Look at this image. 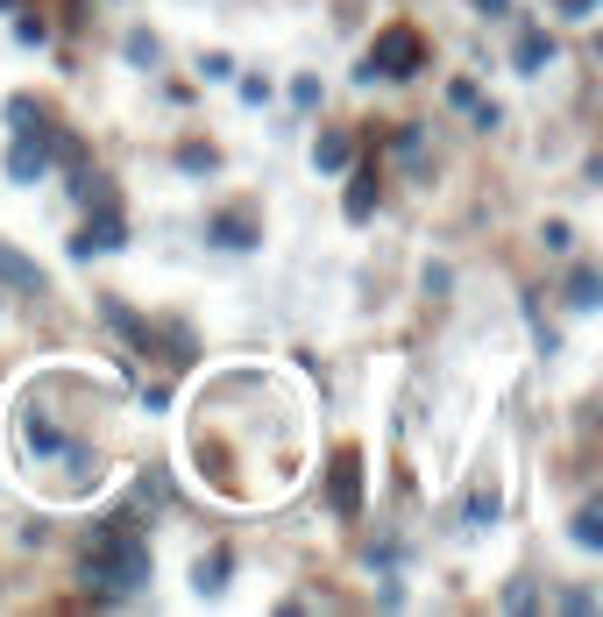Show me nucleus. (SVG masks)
I'll use <instances>...</instances> for the list:
<instances>
[{
	"label": "nucleus",
	"instance_id": "19",
	"mask_svg": "<svg viewBox=\"0 0 603 617\" xmlns=\"http://www.w3.org/2000/svg\"><path fill=\"white\" fill-rule=\"evenodd\" d=\"M525 320H533V341H540V355H561V334L540 320V305H525Z\"/></svg>",
	"mask_w": 603,
	"mask_h": 617
},
{
	"label": "nucleus",
	"instance_id": "13",
	"mask_svg": "<svg viewBox=\"0 0 603 617\" xmlns=\"http://www.w3.org/2000/svg\"><path fill=\"white\" fill-rule=\"evenodd\" d=\"M100 320H107V327H114L121 341H135V348H149V320H135V313H128V305H121V298H100Z\"/></svg>",
	"mask_w": 603,
	"mask_h": 617
},
{
	"label": "nucleus",
	"instance_id": "12",
	"mask_svg": "<svg viewBox=\"0 0 603 617\" xmlns=\"http://www.w3.org/2000/svg\"><path fill=\"white\" fill-rule=\"evenodd\" d=\"M0 284H15V291H43V270H36L22 249H8V242H0Z\"/></svg>",
	"mask_w": 603,
	"mask_h": 617
},
{
	"label": "nucleus",
	"instance_id": "29",
	"mask_svg": "<svg viewBox=\"0 0 603 617\" xmlns=\"http://www.w3.org/2000/svg\"><path fill=\"white\" fill-rule=\"evenodd\" d=\"M0 8H15V0H0Z\"/></svg>",
	"mask_w": 603,
	"mask_h": 617
},
{
	"label": "nucleus",
	"instance_id": "28",
	"mask_svg": "<svg viewBox=\"0 0 603 617\" xmlns=\"http://www.w3.org/2000/svg\"><path fill=\"white\" fill-rule=\"evenodd\" d=\"M476 8H483V15H511V0H476Z\"/></svg>",
	"mask_w": 603,
	"mask_h": 617
},
{
	"label": "nucleus",
	"instance_id": "11",
	"mask_svg": "<svg viewBox=\"0 0 603 617\" xmlns=\"http://www.w3.org/2000/svg\"><path fill=\"white\" fill-rule=\"evenodd\" d=\"M348 157H355V142H348L341 128L313 135V171H348Z\"/></svg>",
	"mask_w": 603,
	"mask_h": 617
},
{
	"label": "nucleus",
	"instance_id": "2",
	"mask_svg": "<svg viewBox=\"0 0 603 617\" xmlns=\"http://www.w3.org/2000/svg\"><path fill=\"white\" fill-rule=\"evenodd\" d=\"M15 440H22V454L36 461V469H86V454H79V440H71V433H64V426H57L50 412H36V405L22 412ZM36 469H29V476H36Z\"/></svg>",
	"mask_w": 603,
	"mask_h": 617
},
{
	"label": "nucleus",
	"instance_id": "17",
	"mask_svg": "<svg viewBox=\"0 0 603 617\" xmlns=\"http://www.w3.org/2000/svg\"><path fill=\"white\" fill-rule=\"evenodd\" d=\"M178 171H192V178H199V171H220V149H213V142H185V149H178Z\"/></svg>",
	"mask_w": 603,
	"mask_h": 617
},
{
	"label": "nucleus",
	"instance_id": "8",
	"mask_svg": "<svg viewBox=\"0 0 603 617\" xmlns=\"http://www.w3.org/2000/svg\"><path fill=\"white\" fill-rule=\"evenodd\" d=\"M511 64H518V79H540V71L554 64V36H547L540 22H525L518 43H511Z\"/></svg>",
	"mask_w": 603,
	"mask_h": 617
},
{
	"label": "nucleus",
	"instance_id": "25",
	"mask_svg": "<svg viewBox=\"0 0 603 617\" xmlns=\"http://www.w3.org/2000/svg\"><path fill=\"white\" fill-rule=\"evenodd\" d=\"M29 121H36V107H29V100H22V93H15V100H8V128H15V135H22V128H29Z\"/></svg>",
	"mask_w": 603,
	"mask_h": 617
},
{
	"label": "nucleus",
	"instance_id": "26",
	"mask_svg": "<svg viewBox=\"0 0 603 617\" xmlns=\"http://www.w3.org/2000/svg\"><path fill=\"white\" fill-rule=\"evenodd\" d=\"M554 610H596V596H589V589H561Z\"/></svg>",
	"mask_w": 603,
	"mask_h": 617
},
{
	"label": "nucleus",
	"instance_id": "20",
	"mask_svg": "<svg viewBox=\"0 0 603 617\" xmlns=\"http://www.w3.org/2000/svg\"><path fill=\"white\" fill-rule=\"evenodd\" d=\"M199 71H206L213 86H228V79H235V57H228V50H213V57H199Z\"/></svg>",
	"mask_w": 603,
	"mask_h": 617
},
{
	"label": "nucleus",
	"instance_id": "1",
	"mask_svg": "<svg viewBox=\"0 0 603 617\" xmlns=\"http://www.w3.org/2000/svg\"><path fill=\"white\" fill-rule=\"evenodd\" d=\"M86 596L107 610V603H128L149 589V539L135 532V518H107L93 539H86Z\"/></svg>",
	"mask_w": 603,
	"mask_h": 617
},
{
	"label": "nucleus",
	"instance_id": "24",
	"mask_svg": "<svg viewBox=\"0 0 603 617\" xmlns=\"http://www.w3.org/2000/svg\"><path fill=\"white\" fill-rule=\"evenodd\" d=\"M533 603H540L533 582H511V589H504V610H533Z\"/></svg>",
	"mask_w": 603,
	"mask_h": 617
},
{
	"label": "nucleus",
	"instance_id": "6",
	"mask_svg": "<svg viewBox=\"0 0 603 617\" xmlns=\"http://www.w3.org/2000/svg\"><path fill=\"white\" fill-rule=\"evenodd\" d=\"M327 504H334V518H355L362 511V454L355 447H341L327 461Z\"/></svg>",
	"mask_w": 603,
	"mask_h": 617
},
{
	"label": "nucleus",
	"instance_id": "15",
	"mask_svg": "<svg viewBox=\"0 0 603 617\" xmlns=\"http://www.w3.org/2000/svg\"><path fill=\"white\" fill-rule=\"evenodd\" d=\"M596 291H603L596 263H575V270H568V305H575V313H589V305H596Z\"/></svg>",
	"mask_w": 603,
	"mask_h": 617
},
{
	"label": "nucleus",
	"instance_id": "22",
	"mask_svg": "<svg viewBox=\"0 0 603 617\" xmlns=\"http://www.w3.org/2000/svg\"><path fill=\"white\" fill-rule=\"evenodd\" d=\"M469 114H476V135H490V128H504V107H497V100H469Z\"/></svg>",
	"mask_w": 603,
	"mask_h": 617
},
{
	"label": "nucleus",
	"instance_id": "23",
	"mask_svg": "<svg viewBox=\"0 0 603 617\" xmlns=\"http://www.w3.org/2000/svg\"><path fill=\"white\" fill-rule=\"evenodd\" d=\"M547 249H554V256L575 249V227H568V220H547Z\"/></svg>",
	"mask_w": 603,
	"mask_h": 617
},
{
	"label": "nucleus",
	"instance_id": "14",
	"mask_svg": "<svg viewBox=\"0 0 603 617\" xmlns=\"http://www.w3.org/2000/svg\"><path fill=\"white\" fill-rule=\"evenodd\" d=\"M497 511H504V497H497V483H476V497H469V511H462V525H469V532H490V525H497Z\"/></svg>",
	"mask_w": 603,
	"mask_h": 617
},
{
	"label": "nucleus",
	"instance_id": "9",
	"mask_svg": "<svg viewBox=\"0 0 603 617\" xmlns=\"http://www.w3.org/2000/svg\"><path fill=\"white\" fill-rule=\"evenodd\" d=\"M228 575H235V554H228V547H206V554L192 561V589H199V596H220V589H228Z\"/></svg>",
	"mask_w": 603,
	"mask_h": 617
},
{
	"label": "nucleus",
	"instance_id": "3",
	"mask_svg": "<svg viewBox=\"0 0 603 617\" xmlns=\"http://www.w3.org/2000/svg\"><path fill=\"white\" fill-rule=\"evenodd\" d=\"M419 64H426V43H419V29L391 22L384 36L369 43V57H362V71H355V79H362V86H369V79H419Z\"/></svg>",
	"mask_w": 603,
	"mask_h": 617
},
{
	"label": "nucleus",
	"instance_id": "5",
	"mask_svg": "<svg viewBox=\"0 0 603 617\" xmlns=\"http://www.w3.org/2000/svg\"><path fill=\"white\" fill-rule=\"evenodd\" d=\"M50 164H57V157H50V128H43V121H36V128H22V135H15V149H8V178H15V185H43V178H50Z\"/></svg>",
	"mask_w": 603,
	"mask_h": 617
},
{
	"label": "nucleus",
	"instance_id": "21",
	"mask_svg": "<svg viewBox=\"0 0 603 617\" xmlns=\"http://www.w3.org/2000/svg\"><path fill=\"white\" fill-rule=\"evenodd\" d=\"M15 43H29V50L50 43V22H43V15H22V22H15Z\"/></svg>",
	"mask_w": 603,
	"mask_h": 617
},
{
	"label": "nucleus",
	"instance_id": "7",
	"mask_svg": "<svg viewBox=\"0 0 603 617\" xmlns=\"http://www.w3.org/2000/svg\"><path fill=\"white\" fill-rule=\"evenodd\" d=\"M206 242H213V249H228V256H249V249L263 242V227H256L249 206H228V213H213V220H206Z\"/></svg>",
	"mask_w": 603,
	"mask_h": 617
},
{
	"label": "nucleus",
	"instance_id": "16",
	"mask_svg": "<svg viewBox=\"0 0 603 617\" xmlns=\"http://www.w3.org/2000/svg\"><path fill=\"white\" fill-rule=\"evenodd\" d=\"M568 539H575L582 554H596V547H603V511H596V504H582V511H575V525H568Z\"/></svg>",
	"mask_w": 603,
	"mask_h": 617
},
{
	"label": "nucleus",
	"instance_id": "4",
	"mask_svg": "<svg viewBox=\"0 0 603 617\" xmlns=\"http://www.w3.org/2000/svg\"><path fill=\"white\" fill-rule=\"evenodd\" d=\"M93 213H86V227L71 235V263H93V256H114V249H128V220H121V206H114V192H100V199H86Z\"/></svg>",
	"mask_w": 603,
	"mask_h": 617
},
{
	"label": "nucleus",
	"instance_id": "10",
	"mask_svg": "<svg viewBox=\"0 0 603 617\" xmlns=\"http://www.w3.org/2000/svg\"><path fill=\"white\" fill-rule=\"evenodd\" d=\"M376 199H384V185H376V171H348V192H341V213L362 227L376 213Z\"/></svg>",
	"mask_w": 603,
	"mask_h": 617
},
{
	"label": "nucleus",
	"instance_id": "27",
	"mask_svg": "<svg viewBox=\"0 0 603 617\" xmlns=\"http://www.w3.org/2000/svg\"><path fill=\"white\" fill-rule=\"evenodd\" d=\"M589 8H596V0H561V15H568V22H589Z\"/></svg>",
	"mask_w": 603,
	"mask_h": 617
},
{
	"label": "nucleus",
	"instance_id": "18",
	"mask_svg": "<svg viewBox=\"0 0 603 617\" xmlns=\"http://www.w3.org/2000/svg\"><path fill=\"white\" fill-rule=\"evenodd\" d=\"M121 57H128V64H157V57H164V43H157V36H149V29H128V43H121Z\"/></svg>",
	"mask_w": 603,
	"mask_h": 617
}]
</instances>
